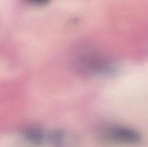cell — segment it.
Here are the masks:
<instances>
[{"mask_svg": "<svg viewBox=\"0 0 148 147\" xmlns=\"http://www.w3.org/2000/svg\"><path fill=\"white\" fill-rule=\"evenodd\" d=\"M101 137L110 144L123 146L138 145L143 141L142 134L137 130L122 125H108L101 130Z\"/></svg>", "mask_w": 148, "mask_h": 147, "instance_id": "6da1fadb", "label": "cell"}, {"mask_svg": "<svg viewBox=\"0 0 148 147\" xmlns=\"http://www.w3.org/2000/svg\"><path fill=\"white\" fill-rule=\"evenodd\" d=\"M78 62L84 70L95 76H111L118 71L113 62L98 54H85L81 56Z\"/></svg>", "mask_w": 148, "mask_h": 147, "instance_id": "7a4b0ae2", "label": "cell"}, {"mask_svg": "<svg viewBox=\"0 0 148 147\" xmlns=\"http://www.w3.org/2000/svg\"><path fill=\"white\" fill-rule=\"evenodd\" d=\"M79 138L73 133L64 129H53L46 133V144L51 147H77Z\"/></svg>", "mask_w": 148, "mask_h": 147, "instance_id": "3957f363", "label": "cell"}, {"mask_svg": "<svg viewBox=\"0 0 148 147\" xmlns=\"http://www.w3.org/2000/svg\"><path fill=\"white\" fill-rule=\"evenodd\" d=\"M47 131L37 126L27 127L23 131V135L29 143L34 145H43L46 144Z\"/></svg>", "mask_w": 148, "mask_h": 147, "instance_id": "277c9868", "label": "cell"}, {"mask_svg": "<svg viewBox=\"0 0 148 147\" xmlns=\"http://www.w3.org/2000/svg\"><path fill=\"white\" fill-rule=\"evenodd\" d=\"M27 1L36 5H44V4H48L50 0H27Z\"/></svg>", "mask_w": 148, "mask_h": 147, "instance_id": "5b68a950", "label": "cell"}]
</instances>
